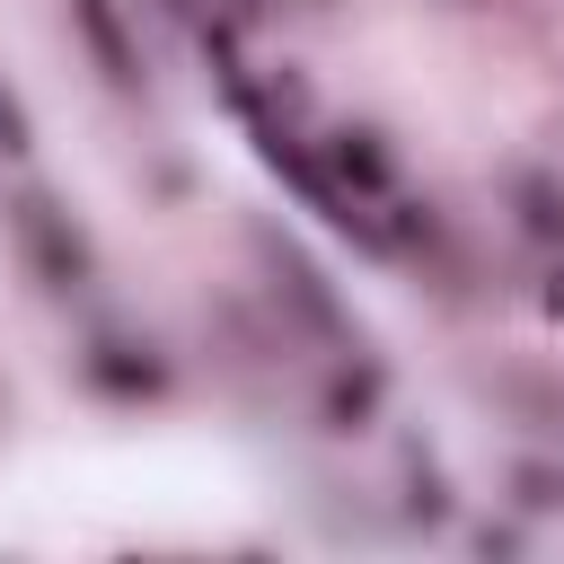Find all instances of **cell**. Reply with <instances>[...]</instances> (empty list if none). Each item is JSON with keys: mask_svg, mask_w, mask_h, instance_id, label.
<instances>
[{"mask_svg": "<svg viewBox=\"0 0 564 564\" xmlns=\"http://www.w3.org/2000/svg\"><path fill=\"white\" fill-rule=\"evenodd\" d=\"M0 220H9V247H18V264H26V282H35V291L70 300V291H88V282H97V247H88V229L70 220V203H62V194L18 185V194L0 203Z\"/></svg>", "mask_w": 564, "mask_h": 564, "instance_id": "obj_1", "label": "cell"}, {"mask_svg": "<svg viewBox=\"0 0 564 564\" xmlns=\"http://www.w3.org/2000/svg\"><path fill=\"white\" fill-rule=\"evenodd\" d=\"M256 256H264V291H273V308H282L300 335H317V344H335V352H352V344H361V335H352V308L335 300V282H326L291 238L256 229Z\"/></svg>", "mask_w": 564, "mask_h": 564, "instance_id": "obj_2", "label": "cell"}, {"mask_svg": "<svg viewBox=\"0 0 564 564\" xmlns=\"http://www.w3.org/2000/svg\"><path fill=\"white\" fill-rule=\"evenodd\" d=\"M79 379H88L97 397H115V405L167 397V361H159V344H150V335H115V326L79 344Z\"/></svg>", "mask_w": 564, "mask_h": 564, "instance_id": "obj_3", "label": "cell"}, {"mask_svg": "<svg viewBox=\"0 0 564 564\" xmlns=\"http://www.w3.org/2000/svg\"><path fill=\"white\" fill-rule=\"evenodd\" d=\"M326 167H335V185H344V194H361L370 212H388V203L405 194V167H397V150H388L370 123L326 132Z\"/></svg>", "mask_w": 564, "mask_h": 564, "instance_id": "obj_4", "label": "cell"}, {"mask_svg": "<svg viewBox=\"0 0 564 564\" xmlns=\"http://www.w3.org/2000/svg\"><path fill=\"white\" fill-rule=\"evenodd\" d=\"M62 9H70V35L88 44L97 79H106L115 97H132V88H141V44H132V26H123V0H62Z\"/></svg>", "mask_w": 564, "mask_h": 564, "instance_id": "obj_5", "label": "cell"}, {"mask_svg": "<svg viewBox=\"0 0 564 564\" xmlns=\"http://www.w3.org/2000/svg\"><path fill=\"white\" fill-rule=\"evenodd\" d=\"M379 397H388V370H379V361L352 344V352L335 361V379L317 388V423H326V432H370Z\"/></svg>", "mask_w": 564, "mask_h": 564, "instance_id": "obj_6", "label": "cell"}, {"mask_svg": "<svg viewBox=\"0 0 564 564\" xmlns=\"http://www.w3.org/2000/svg\"><path fill=\"white\" fill-rule=\"evenodd\" d=\"M511 203H520V229H529V238L564 247V185H555V176H511Z\"/></svg>", "mask_w": 564, "mask_h": 564, "instance_id": "obj_7", "label": "cell"}, {"mask_svg": "<svg viewBox=\"0 0 564 564\" xmlns=\"http://www.w3.org/2000/svg\"><path fill=\"white\" fill-rule=\"evenodd\" d=\"M405 485H414V502H405V511H414L423 529H441V520H449V485H441V467H432L423 449H405Z\"/></svg>", "mask_w": 564, "mask_h": 564, "instance_id": "obj_8", "label": "cell"}, {"mask_svg": "<svg viewBox=\"0 0 564 564\" xmlns=\"http://www.w3.org/2000/svg\"><path fill=\"white\" fill-rule=\"evenodd\" d=\"M511 485H520V502H529V511H555V520H564V467L520 458V467H511Z\"/></svg>", "mask_w": 564, "mask_h": 564, "instance_id": "obj_9", "label": "cell"}, {"mask_svg": "<svg viewBox=\"0 0 564 564\" xmlns=\"http://www.w3.org/2000/svg\"><path fill=\"white\" fill-rule=\"evenodd\" d=\"M35 150V123H26V106H18V88L0 79V159H26Z\"/></svg>", "mask_w": 564, "mask_h": 564, "instance_id": "obj_10", "label": "cell"}]
</instances>
